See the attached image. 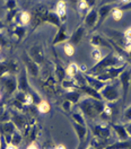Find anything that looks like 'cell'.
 Wrapping results in <instances>:
<instances>
[{
    "label": "cell",
    "mask_w": 131,
    "mask_h": 149,
    "mask_svg": "<svg viewBox=\"0 0 131 149\" xmlns=\"http://www.w3.org/2000/svg\"><path fill=\"white\" fill-rule=\"evenodd\" d=\"M105 103L101 100H96L93 97H85L82 98L78 102V107L80 109L82 114L85 118L91 119V120H96L100 118L101 113L103 112Z\"/></svg>",
    "instance_id": "1"
},
{
    "label": "cell",
    "mask_w": 131,
    "mask_h": 149,
    "mask_svg": "<svg viewBox=\"0 0 131 149\" xmlns=\"http://www.w3.org/2000/svg\"><path fill=\"white\" fill-rule=\"evenodd\" d=\"M124 63H127V60L123 56L114 51H111L107 56H103L98 62H96V65L88 70V74L95 76L103 71L104 69H107L110 67H120Z\"/></svg>",
    "instance_id": "2"
},
{
    "label": "cell",
    "mask_w": 131,
    "mask_h": 149,
    "mask_svg": "<svg viewBox=\"0 0 131 149\" xmlns=\"http://www.w3.org/2000/svg\"><path fill=\"white\" fill-rule=\"evenodd\" d=\"M119 84L118 81H114L112 84H106L100 92L102 95V98L107 101L109 103L118 102L120 98V92H119Z\"/></svg>",
    "instance_id": "3"
},
{
    "label": "cell",
    "mask_w": 131,
    "mask_h": 149,
    "mask_svg": "<svg viewBox=\"0 0 131 149\" xmlns=\"http://www.w3.org/2000/svg\"><path fill=\"white\" fill-rule=\"evenodd\" d=\"M127 63L120 65V67H110L107 69H104L103 71H101L100 74H95L96 78H98L100 80L105 81V83H109V81H112L114 79H116L122 71L127 68Z\"/></svg>",
    "instance_id": "4"
},
{
    "label": "cell",
    "mask_w": 131,
    "mask_h": 149,
    "mask_svg": "<svg viewBox=\"0 0 131 149\" xmlns=\"http://www.w3.org/2000/svg\"><path fill=\"white\" fill-rule=\"evenodd\" d=\"M119 83L122 86V102L124 103L127 101L129 88H130V80H131V68H125L119 76Z\"/></svg>",
    "instance_id": "5"
},
{
    "label": "cell",
    "mask_w": 131,
    "mask_h": 149,
    "mask_svg": "<svg viewBox=\"0 0 131 149\" xmlns=\"http://www.w3.org/2000/svg\"><path fill=\"white\" fill-rule=\"evenodd\" d=\"M0 81H1V84L3 86L5 92L8 95H11V94L15 93L17 91V77H16V74H5L3 77L0 78Z\"/></svg>",
    "instance_id": "6"
},
{
    "label": "cell",
    "mask_w": 131,
    "mask_h": 149,
    "mask_svg": "<svg viewBox=\"0 0 131 149\" xmlns=\"http://www.w3.org/2000/svg\"><path fill=\"white\" fill-rule=\"evenodd\" d=\"M72 123V128L75 130L76 134L78 137V147L77 149H85L86 147V141H87V134H88V129L86 125L83 124H78L76 122H71Z\"/></svg>",
    "instance_id": "7"
},
{
    "label": "cell",
    "mask_w": 131,
    "mask_h": 149,
    "mask_svg": "<svg viewBox=\"0 0 131 149\" xmlns=\"http://www.w3.org/2000/svg\"><path fill=\"white\" fill-rule=\"evenodd\" d=\"M111 130L112 128L110 123H100V124H95L92 127V132H93L94 137L104 138V139H110Z\"/></svg>",
    "instance_id": "8"
},
{
    "label": "cell",
    "mask_w": 131,
    "mask_h": 149,
    "mask_svg": "<svg viewBox=\"0 0 131 149\" xmlns=\"http://www.w3.org/2000/svg\"><path fill=\"white\" fill-rule=\"evenodd\" d=\"M47 13H49V10L44 6H38V8H35L34 13H33V16H31V23H32L33 29L36 26H38L40 24H42L43 22H45Z\"/></svg>",
    "instance_id": "9"
},
{
    "label": "cell",
    "mask_w": 131,
    "mask_h": 149,
    "mask_svg": "<svg viewBox=\"0 0 131 149\" xmlns=\"http://www.w3.org/2000/svg\"><path fill=\"white\" fill-rule=\"evenodd\" d=\"M10 120L13 121V123L16 125L17 130L19 131L26 130V128L29 125L27 118L24 114H20L19 112H16V110L10 111Z\"/></svg>",
    "instance_id": "10"
},
{
    "label": "cell",
    "mask_w": 131,
    "mask_h": 149,
    "mask_svg": "<svg viewBox=\"0 0 131 149\" xmlns=\"http://www.w3.org/2000/svg\"><path fill=\"white\" fill-rule=\"evenodd\" d=\"M17 91L19 92H25V93H31L32 88L29 86V83H28L27 79V71L25 69V67L23 69H20L19 71V74L17 77Z\"/></svg>",
    "instance_id": "11"
},
{
    "label": "cell",
    "mask_w": 131,
    "mask_h": 149,
    "mask_svg": "<svg viewBox=\"0 0 131 149\" xmlns=\"http://www.w3.org/2000/svg\"><path fill=\"white\" fill-rule=\"evenodd\" d=\"M23 62H24V67H25V69H26V71H27V74H29L31 76H33V77H36L40 74V65L36 63V62H34L29 56H28V53L26 52H24L23 53Z\"/></svg>",
    "instance_id": "12"
},
{
    "label": "cell",
    "mask_w": 131,
    "mask_h": 149,
    "mask_svg": "<svg viewBox=\"0 0 131 149\" xmlns=\"http://www.w3.org/2000/svg\"><path fill=\"white\" fill-rule=\"evenodd\" d=\"M98 24V13L95 8H91L89 11L85 15V20H84V26L86 29H93L97 26Z\"/></svg>",
    "instance_id": "13"
},
{
    "label": "cell",
    "mask_w": 131,
    "mask_h": 149,
    "mask_svg": "<svg viewBox=\"0 0 131 149\" xmlns=\"http://www.w3.org/2000/svg\"><path fill=\"white\" fill-rule=\"evenodd\" d=\"M28 56L29 58L34 61V62H36L38 65H41L43 62H44V50H43V47H41V45H33V47L29 49V51H28Z\"/></svg>",
    "instance_id": "14"
},
{
    "label": "cell",
    "mask_w": 131,
    "mask_h": 149,
    "mask_svg": "<svg viewBox=\"0 0 131 149\" xmlns=\"http://www.w3.org/2000/svg\"><path fill=\"white\" fill-rule=\"evenodd\" d=\"M85 74L86 80H87V85H89L93 89L97 91V92H101L102 88L107 84V83H105V81L100 80L98 78H96V77L93 76V74Z\"/></svg>",
    "instance_id": "15"
},
{
    "label": "cell",
    "mask_w": 131,
    "mask_h": 149,
    "mask_svg": "<svg viewBox=\"0 0 131 149\" xmlns=\"http://www.w3.org/2000/svg\"><path fill=\"white\" fill-rule=\"evenodd\" d=\"M85 34H86V27H85L84 25H80V26L77 27V29L71 34V36H69L68 42H69L70 44H72V45H77V44L83 40V37L85 36Z\"/></svg>",
    "instance_id": "16"
},
{
    "label": "cell",
    "mask_w": 131,
    "mask_h": 149,
    "mask_svg": "<svg viewBox=\"0 0 131 149\" xmlns=\"http://www.w3.org/2000/svg\"><path fill=\"white\" fill-rule=\"evenodd\" d=\"M111 124V128L112 130L116 133L119 141H123V140H127L130 138V136L128 134L127 129H125V125L123 124H119V123H110Z\"/></svg>",
    "instance_id": "17"
},
{
    "label": "cell",
    "mask_w": 131,
    "mask_h": 149,
    "mask_svg": "<svg viewBox=\"0 0 131 149\" xmlns=\"http://www.w3.org/2000/svg\"><path fill=\"white\" fill-rule=\"evenodd\" d=\"M68 38H69V36H68V34H67V25L63 23V24H61V26L58 29V33H56V35L54 36L53 41H52V44H53V45L60 44V43H62V42L68 41Z\"/></svg>",
    "instance_id": "18"
},
{
    "label": "cell",
    "mask_w": 131,
    "mask_h": 149,
    "mask_svg": "<svg viewBox=\"0 0 131 149\" xmlns=\"http://www.w3.org/2000/svg\"><path fill=\"white\" fill-rule=\"evenodd\" d=\"M113 8H114V6L112 3H105L103 6H101V8L97 11L98 13V24H97V26L103 24L104 20L107 18V16L111 14Z\"/></svg>",
    "instance_id": "19"
},
{
    "label": "cell",
    "mask_w": 131,
    "mask_h": 149,
    "mask_svg": "<svg viewBox=\"0 0 131 149\" xmlns=\"http://www.w3.org/2000/svg\"><path fill=\"white\" fill-rule=\"evenodd\" d=\"M91 44L94 47H112L110 41L107 38L103 37L102 35H100V34L93 35L92 40H91Z\"/></svg>",
    "instance_id": "20"
},
{
    "label": "cell",
    "mask_w": 131,
    "mask_h": 149,
    "mask_svg": "<svg viewBox=\"0 0 131 149\" xmlns=\"http://www.w3.org/2000/svg\"><path fill=\"white\" fill-rule=\"evenodd\" d=\"M15 130H17V128L11 120L0 123V134L2 136H11L15 132Z\"/></svg>",
    "instance_id": "21"
},
{
    "label": "cell",
    "mask_w": 131,
    "mask_h": 149,
    "mask_svg": "<svg viewBox=\"0 0 131 149\" xmlns=\"http://www.w3.org/2000/svg\"><path fill=\"white\" fill-rule=\"evenodd\" d=\"M15 100H17L18 102H20L23 105L25 106H29L33 104V100H32V96L31 94L25 93V92H17L15 94Z\"/></svg>",
    "instance_id": "22"
},
{
    "label": "cell",
    "mask_w": 131,
    "mask_h": 149,
    "mask_svg": "<svg viewBox=\"0 0 131 149\" xmlns=\"http://www.w3.org/2000/svg\"><path fill=\"white\" fill-rule=\"evenodd\" d=\"M78 91L84 92V93L87 94V96H89V97H93V98H96V100H101V101H103L101 93H100V92H97V91H95V89H93L89 85L80 86V87L78 88Z\"/></svg>",
    "instance_id": "23"
},
{
    "label": "cell",
    "mask_w": 131,
    "mask_h": 149,
    "mask_svg": "<svg viewBox=\"0 0 131 149\" xmlns=\"http://www.w3.org/2000/svg\"><path fill=\"white\" fill-rule=\"evenodd\" d=\"M63 97H65V100L71 102L72 104H76L82 100V94H80V91H78V89H72V91H68L63 95Z\"/></svg>",
    "instance_id": "24"
},
{
    "label": "cell",
    "mask_w": 131,
    "mask_h": 149,
    "mask_svg": "<svg viewBox=\"0 0 131 149\" xmlns=\"http://www.w3.org/2000/svg\"><path fill=\"white\" fill-rule=\"evenodd\" d=\"M56 15L60 17L61 22L65 23L66 19H67V5H66L65 1H62V0L58 1L56 6Z\"/></svg>",
    "instance_id": "25"
},
{
    "label": "cell",
    "mask_w": 131,
    "mask_h": 149,
    "mask_svg": "<svg viewBox=\"0 0 131 149\" xmlns=\"http://www.w3.org/2000/svg\"><path fill=\"white\" fill-rule=\"evenodd\" d=\"M104 149H131V137L129 139L123 140V141H118L109 145Z\"/></svg>",
    "instance_id": "26"
},
{
    "label": "cell",
    "mask_w": 131,
    "mask_h": 149,
    "mask_svg": "<svg viewBox=\"0 0 131 149\" xmlns=\"http://www.w3.org/2000/svg\"><path fill=\"white\" fill-rule=\"evenodd\" d=\"M45 22L49 23V24H51V25H53V26H56V27H58V28L61 26V24H63V23L61 22L60 17L56 15V13H54V11H49V13H47Z\"/></svg>",
    "instance_id": "27"
},
{
    "label": "cell",
    "mask_w": 131,
    "mask_h": 149,
    "mask_svg": "<svg viewBox=\"0 0 131 149\" xmlns=\"http://www.w3.org/2000/svg\"><path fill=\"white\" fill-rule=\"evenodd\" d=\"M76 6H77V10H78V13H79L80 15L87 14V13L89 11V9H91L89 5H88L85 0H78L77 3H76Z\"/></svg>",
    "instance_id": "28"
},
{
    "label": "cell",
    "mask_w": 131,
    "mask_h": 149,
    "mask_svg": "<svg viewBox=\"0 0 131 149\" xmlns=\"http://www.w3.org/2000/svg\"><path fill=\"white\" fill-rule=\"evenodd\" d=\"M79 72V67L76 63H69V65L66 68V74L70 78H74L76 74Z\"/></svg>",
    "instance_id": "29"
},
{
    "label": "cell",
    "mask_w": 131,
    "mask_h": 149,
    "mask_svg": "<svg viewBox=\"0 0 131 149\" xmlns=\"http://www.w3.org/2000/svg\"><path fill=\"white\" fill-rule=\"evenodd\" d=\"M56 74L58 77V80L59 83H62L66 79V69L60 65V63H56Z\"/></svg>",
    "instance_id": "30"
},
{
    "label": "cell",
    "mask_w": 131,
    "mask_h": 149,
    "mask_svg": "<svg viewBox=\"0 0 131 149\" xmlns=\"http://www.w3.org/2000/svg\"><path fill=\"white\" fill-rule=\"evenodd\" d=\"M23 140V134L19 132V130H15V132L11 134V138H10V143H13L14 146H17L18 147L20 145Z\"/></svg>",
    "instance_id": "31"
},
{
    "label": "cell",
    "mask_w": 131,
    "mask_h": 149,
    "mask_svg": "<svg viewBox=\"0 0 131 149\" xmlns=\"http://www.w3.org/2000/svg\"><path fill=\"white\" fill-rule=\"evenodd\" d=\"M18 16V19H19V23L23 25V26H25V25H27L31 23V14L28 13V11H22Z\"/></svg>",
    "instance_id": "32"
},
{
    "label": "cell",
    "mask_w": 131,
    "mask_h": 149,
    "mask_svg": "<svg viewBox=\"0 0 131 149\" xmlns=\"http://www.w3.org/2000/svg\"><path fill=\"white\" fill-rule=\"evenodd\" d=\"M36 109H38V111L40 112V113H49L50 110H51V106H50L49 102L42 100V101L36 105Z\"/></svg>",
    "instance_id": "33"
},
{
    "label": "cell",
    "mask_w": 131,
    "mask_h": 149,
    "mask_svg": "<svg viewBox=\"0 0 131 149\" xmlns=\"http://www.w3.org/2000/svg\"><path fill=\"white\" fill-rule=\"evenodd\" d=\"M13 33L17 36V38H18L19 41H22L24 38V36H25V34H26V28L24 27L23 25H18V26L15 27Z\"/></svg>",
    "instance_id": "34"
},
{
    "label": "cell",
    "mask_w": 131,
    "mask_h": 149,
    "mask_svg": "<svg viewBox=\"0 0 131 149\" xmlns=\"http://www.w3.org/2000/svg\"><path fill=\"white\" fill-rule=\"evenodd\" d=\"M111 16H112L113 20H115V22H119V20H121L122 17H123V11H122L119 7H114L111 11Z\"/></svg>",
    "instance_id": "35"
},
{
    "label": "cell",
    "mask_w": 131,
    "mask_h": 149,
    "mask_svg": "<svg viewBox=\"0 0 131 149\" xmlns=\"http://www.w3.org/2000/svg\"><path fill=\"white\" fill-rule=\"evenodd\" d=\"M71 119L72 121L78 123V124H83V125H86V121H85V116L82 114V113H72L71 115Z\"/></svg>",
    "instance_id": "36"
},
{
    "label": "cell",
    "mask_w": 131,
    "mask_h": 149,
    "mask_svg": "<svg viewBox=\"0 0 131 149\" xmlns=\"http://www.w3.org/2000/svg\"><path fill=\"white\" fill-rule=\"evenodd\" d=\"M63 51H65V54L67 56H74V53H75V45H72V44H70L68 42V43H66L65 47H63Z\"/></svg>",
    "instance_id": "37"
},
{
    "label": "cell",
    "mask_w": 131,
    "mask_h": 149,
    "mask_svg": "<svg viewBox=\"0 0 131 149\" xmlns=\"http://www.w3.org/2000/svg\"><path fill=\"white\" fill-rule=\"evenodd\" d=\"M92 58H93L96 62H98L103 58L102 56V52H101V50L98 47H94L93 49V51H92Z\"/></svg>",
    "instance_id": "38"
},
{
    "label": "cell",
    "mask_w": 131,
    "mask_h": 149,
    "mask_svg": "<svg viewBox=\"0 0 131 149\" xmlns=\"http://www.w3.org/2000/svg\"><path fill=\"white\" fill-rule=\"evenodd\" d=\"M123 121L125 122V123L131 122V106H129L128 109L124 110V113H123Z\"/></svg>",
    "instance_id": "39"
},
{
    "label": "cell",
    "mask_w": 131,
    "mask_h": 149,
    "mask_svg": "<svg viewBox=\"0 0 131 149\" xmlns=\"http://www.w3.org/2000/svg\"><path fill=\"white\" fill-rule=\"evenodd\" d=\"M71 106H72V103L69 102V101H67V100H65V101L62 102V104H61L62 110H63V111H66V112L71 111Z\"/></svg>",
    "instance_id": "40"
},
{
    "label": "cell",
    "mask_w": 131,
    "mask_h": 149,
    "mask_svg": "<svg viewBox=\"0 0 131 149\" xmlns=\"http://www.w3.org/2000/svg\"><path fill=\"white\" fill-rule=\"evenodd\" d=\"M5 7H6V9L7 10L16 9V1H15V0H7Z\"/></svg>",
    "instance_id": "41"
},
{
    "label": "cell",
    "mask_w": 131,
    "mask_h": 149,
    "mask_svg": "<svg viewBox=\"0 0 131 149\" xmlns=\"http://www.w3.org/2000/svg\"><path fill=\"white\" fill-rule=\"evenodd\" d=\"M17 10L16 9H13V10H8V14H7V20L8 22H13L14 18L17 16Z\"/></svg>",
    "instance_id": "42"
},
{
    "label": "cell",
    "mask_w": 131,
    "mask_h": 149,
    "mask_svg": "<svg viewBox=\"0 0 131 149\" xmlns=\"http://www.w3.org/2000/svg\"><path fill=\"white\" fill-rule=\"evenodd\" d=\"M123 38L127 43H131V27L128 28L124 33H123Z\"/></svg>",
    "instance_id": "43"
},
{
    "label": "cell",
    "mask_w": 131,
    "mask_h": 149,
    "mask_svg": "<svg viewBox=\"0 0 131 149\" xmlns=\"http://www.w3.org/2000/svg\"><path fill=\"white\" fill-rule=\"evenodd\" d=\"M119 8H120L122 11H123V10H131V0L129 1V2L124 3V5H120Z\"/></svg>",
    "instance_id": "44"
},
{
    "label": "cell",
    "mask_w": 131,
    "mask_h": 149,
    "mask_svg": "<svg viewBox=\"0 0 131 149\" xmlns=\"http://www.w3.org/2000/svg\"><path fill=\"white\" fill-rule=\"evenodd\" d=\"M6 44H7V40L5 38V36L1 34V32H0V47H6Z\"/></svg>",
    "instance_id": "45"
},
{
    "label": "cell",
    "mask_w": 131,
    "mask_h": 149,
    "mask_svg": "<svg viewBox=\"0 0 131 149\" xmlns=\"http://www.w3.org/2000/svg\"><path fill=\"white\" fill-rule=\"evenodd\" d=\"M26 149H40V147H38V143H35V142L33 141V142H31V143L28 145Z\"/></svg>",
    "instance_id": "46"
},
{
    "label": "cell",
    "mask_w": 131,
    "mask_h": 149,
    "mask_svg": "<svg viewBox=\"0 0 131 149\" xmlns=\"http://www.w3.org/2000/svg\"><path fill=\"white\" fill-rule=\"evenodd\" d=\"M125 129H127V132H128V134L131 137V122H129L127 125H125Z\"/></svg>",
    "instance_id": "47"
},
{
    "label": "cell",
    "mask_w": 131,
    "mask_h": 149,
    "mask_svg": "<svg viewBox=\"0 0 131 149\" xmlns=\"http://www.w3.org/2000/svg\"><path fill=\"white\" fill-rule=\"evenodd\" d=\"M6 149H18V147H17V146H14L13 143H7Z\"/></svg>",
    "instance_id": "48"
},
{
    "label": "cell",
    "mask_w": 131,
    "mask_h": 149,
    "mask_svg": "<svg viewBox=\"0 0 131 149\" xmlns=\"http://www.w3.org/2000/svg\"><path fill=\"white\" fill-rule=\"evenodd\" d=\"M85 1L89 5V7H91V8H93V6L95 5V0H85Z\"/></svg>",
    "instance_id": "49"
},
{
    "label": "cell",
    "mask_w": 131,
    "mask_h": 149,
    "mask_svg": "<svg viewBox=\"0 0 131 149\" xmlns=\"http://www.w3.org/2000/svg\"><path fill=\"white\" fill-rule=\"evenodd\" d=\"M51 149H66V147L63 145H59V146H54L53 148H51Z\"/></svg>",
    "instance_id": "50"
},
{
    "label": "cell",
    "mask_w": 131,
    "mask_h": 149,
    "mask_svg": "<svg viewBox=\"0 0 131 149\" xmlns=\"http://www.w3.org/2000/svg\"><path fill=\"white\" fill-rule=\"evenodd\" d=\"M3 27H5L3 23H2V22H0V32H1V29H3Z\"/></svg>",
    "instance_id": "51"
},
{
    "label": "cell",
    "mask_w": 131,
    "mask_h": 149,
    "mask_svg": "<svg viewBox=\"0 0 131 149\" xmlns=\"http://www.w3.org/2000/svg\"><path fill=\"white\" fill-rule=\"evenodd\" d=\"M86 149H96V148H94V147H92V146H88Z\"/></svg>",
    "instance_id": "52"
},
{
    "label": "cell",
    "mask_w": 131,
    "mask_h": 149,
    "mask_svg": "<svg viewBox=\"0 0 131 149\" xmlns=\"http://www.w3.org/2000/svg\"><path fill=\"white\" fill-rule=\"evenodd\" d=\"M0 101H1V94H0Z\"/></svg>",
    "instance_id": "53"
},
{
    "label": "cell",
    "mask_w": 131,
    "mask_h": 149,
    "mask_svg": "<svg viewBox=\"0 0 131 149\" xmlns=\"http://www.w3.org/2000/svg\"><path fill=\"white\" fill-rule=\"evenodd\" d=\"M0 149H1V142H0Z\"/></svg>",
    "instance_id": "54"
}]
</instances>
